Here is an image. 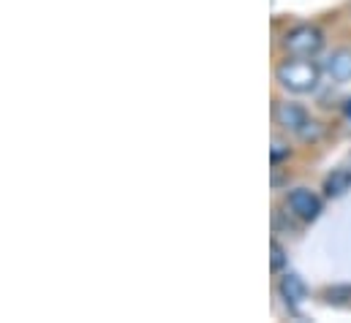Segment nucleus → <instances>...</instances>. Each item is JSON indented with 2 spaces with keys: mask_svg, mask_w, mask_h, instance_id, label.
<instances>
[{
  "mask_svg": "<svg viewBox=\"0 0 351 323\" xmlns=\"http://www.w3.org/2000/svg\"><path fill=\"white\" fill-rule=\"evenodd\" d=\"M327 299L330 302H346V299H351V288L349 285H335L327 291Z\"/></svg>",
  "mask_w": 351,
  "mask_h": 323,
  "instance_id": "8",
  "label": "nucleus"
},
{
  "mask_svg": "<svg viewBox=\"0 0 351 323\" xmlns=\"http://www.w3.org/2000/svg\"><path fill=\"white\" fill-rule=\"evenodd\" d=\"M351 185V174L349 171H335L332 177H327L324 182V193L327 196H343Z\"/></svg>",
  "mask_w": 351,
  "mask_h": 323,
  "instance_id": "7",
  "label": "nucleus"
},
{
  "mask_svg": "<svg viewBox=\"0 0 351 323\" xmlns=\"http://www.w3.org/2000/svg\"><path fill=\"white\" fill-rule=\"evenodd\" d=\"M324 47V33L316 25H297L283 36V49L291 57H313Z\"/></svg>",
  "mask_w": 351,
  "mask_h": 323,
  "instance_id": "2",
  "label": "nucleus"
},
{
  "mask_svg": "<svg viewBox=\"0 0 351 323\" xmlns=\"http://www.w3.org/2000/svg\"><path fill=\"white\" fill-rule=\"evenodd\" d=\"M280 294H283V299H286V302L297 305V302H302V299H305V285H302V280H300L297 274H286V277H283V283H280Z\"/></svg>",
  "mask_w": 351,
  "mask_h": 323,
  "instance_id": "6",
  "label": "nucleus"
},
{
  "mask_svg": "<svg viewBox=\"0 0 351 323\" xmlns=\"http://www.w3.org/2000/svg\"><path fill=\"white\" fill-rule=\"evenodd\" d=\"M275 120H278L280 128L294 131V133H302L305 125H308V112L302 106H297V103H280L275 109Z\"/></svg>",
  "mask_w": 351,
  "mask_h": 323,
  "instance_id": "4",
  "label": "nucleus"
},
{
  "mask_svg": "<svg viewBox=\"0 0 351 323\" xmlns=\"http://www.w3.org/2000/svg\"><path fill=\"white\" fill-rule=\"evenodd\" d=\"M269 250H272V269H275V272H278V269H283V263H286V250H283L278 242H272Z\"/></svg>",
  "mask_w": 351,
  "mask_h": 323,
  "instance_id": "9",
  "label": "nucleus"
},
{
  "mask_svg": "<svg viewBox=\"0 0 351 323\" xmlns=\"http://www.w3.org/2000/svg\"><path fill=\"white\" fill-rule=\"evenodd\" d=\"M346 114H349V120H351V101H346Z\"/></svg>",
  "mask_w": 351,
  "mask_h": 323,
  "instance_id": "10",
  "label": "nucleus"
},
{
  "mask_svg": "<svg viewBox=\"0 0 351 323\" xmlns=\"http://www.w3.org/2000/svg\"><path fill=\"white\" fill-rule=\"evenodd\" d=\"M327 74L335 81L351 79V49H338V52L330 55V60H327Z\"/></svg>",
  "mask_w": 351,
  "mask_h": 323,
  "instance_id": "5",
  "label": "nucleus"
},
{
  "mask_svg": "<svg viewBox=\"0 0 351 323\" xmlns=\"http://www.w3.org/2000/svg\"><path fill=\"white\" fill-rule=\"evenodd\" d=\"M289 209L300 218V220H316L322 212V198L316 193H311L308 188H297L289 193Z\"/></svg>",
  "mask_w": 351,
  "mask_h": 323,
  "instance_id": "3",
  "label": "nucleus"
},
{
  "mask_svg": "<svg viewBox=\"0 0 351 323\" xmlns=\"http://www.w3.org/2000/svg\"><path fill=\"white\" fill-rule=\"evenodd\" d=\"M275 77L280 81V87L291 90V92H313L322 81V68L311 60V57H291L283 60L275 71Z\"/></svg>",
  "mask_w": 351,
  "mask_h": 323,
  "instance_id": "1",
  "label": "nucleus"
}]
</instances>
